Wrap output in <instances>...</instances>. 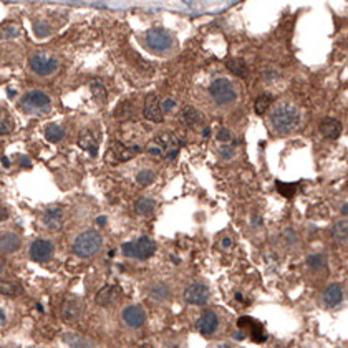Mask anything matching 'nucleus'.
<instances>
[{
    "mask_svg": "<svg viewBox=\"0 0 348 348\" xmlns=\"http://www.w3.org/2000/svg\"><path fill=\"white\" fill-rule=\"evenodd\" d=\"M269 124L275 135H290L300 124V111L295 105L282 101L275 105L269 113Z\"/></svg>",
    "mask_w": 348,
    "mask_h": 348,
    "instance_id": "obj_1",
    "label": "nucleus"
},
{
    "mask_svg": "<svg viewBox=\"0 0 348 348\" xmlns=\"http://www.w3.org/2000/svg\"><path fill=\"white\" fill-rule=\"evenodd\" d=\"M103 247V237L98 231H85L77 235L73 242V252L80 257H91L101 251Z\"/></svg>",
    "mask_w": 348,
    "mask_h": 348,
    "instance_id": "obj_2",
    "label": "nucleus"
},
{
    "mask_svg": "<svg viewBox=\"0 0 348 348\" xmlns=\"http://www.w3.org/2000/svg\"><path fill=\"white\" fill-rule=\"evenodd\" d=\"M209 93H211L212 100L219 106L232 105L235 101V98H237V91H235L234 85L224 77L212 80L211 87H209Z\"/></svg>",
    "mask_w": 348,
    "mask_h": 348,
    "instance_id": "obj_3",
    "label": "nucleus"
},
{
    "mask_svg": "<svg viewBox=\"0 0 348 348\" xmlns=\"http://www.w3.org/2000/svg\"><path fill=\"white\" fill-rule=\"evenodd\" d=\"M146 47L154 53H166L173 48L174 38L173 33L164 29H151L146 32L145 37Z\"/></svg>",
    "mask_w": 348,
    "mask_h": 348,
    "instance_id": "obj_4",
    "label": "nucleus"
},
{
    "mask_svg": "<svg viewBox=\"0 0 348 348\" xmlns=\"http://www.w3.org/2000/svg\"><path fill=\"white\" fill-rule=\"evenodd\" d=\"M50 96L43 91H30L22 98V103H20V108L29 115H40V113H45V111L50 108Z\"/></svg>",
    "mask_w": 348,
    "mask_h": 348,
    "instance_id": "obj_5",
    "label": "nucleus"
},
{
    "mask_svg": "<svg viewBox=\"0 0 348 348\" xmlns=\"http://www.w3.org/2000/svg\"><path fill=\"white\" fill-rule=\"evenodd\" d=\"M156 251V244L149 237L143 235L135 242H126L121 245V252L126 257H135L140 259V261H145V259H149Z\"/></svg>",
    "mask_w": 348,
    "mask_h": 348,
    "instance_id": "obj_6",
    "label": "nucleus"
},
{
    "mask_svg": "<svg viewBox=\"0 0 348 348\" xmlns=\"http://www.w3.org/2000/svg\"><path fill=\"white\" fill-rule=\"evenodd\" d=\"M30 68H32L37 75H42V77H47V75H52L53 71L57 70L58 61L57 58L52 55V53L47 52H37L30 57L29 61Z\"/></svg>",
    "mask_w": 348,
    "mask_h": 348,
    "instance_id": "obj_7",
    "label": "nucleus"
},
{
    "mask_svg": "<svg viewBox=\"0 0 348 348\" xmlns=\"http://www.w3.org/2000/svg\"><path fill=\"white\" fill-rule=\"evenodd\" d=\"M211 298V292L209 287L201 282L191 284L189 287L184 290V300L191 305H206Z\"/></svg>",
    "mask_w": 348,
    "mask_h": 348,
    "instance_id": "obj_8",
    "label": "nucleus"
},
{
    "mask_svg": "<svg viewBox=\"0 0 348 348\" xmlns=\"http://www.w3.org/2000/svg\"><path fill=\"white\" fill-rule=\"evenodd\" d=\"M154 145L161 149V153L166 156L168 159H174L176 154L179 153L181 143L176 136L171 135V133H163L154 140Z\"/></svg>",
    "mask_w": 348,
    "mask_h": 348,
    "instance_id": "obj_9",
    "label": "nucleus"
},
{
    "mask_svg": "<svg viewBox=\"0 0 348 348\" xmlns=\"http://www.w3.org/2000/svg\"><path fill=\"white\" fill-rule=\"evenodd\" d=\"M55 247L50 240L47 239H37L30 245V259L35 262H47L53 257Z\"/></svg>",
    "mask_w": 348,
    "mask_h": 348,
    "instance_id": "obj_10",
    "label": "nucleus"
},
{
    "mask_svg": "<svg viewBox=\"0 0 348 348\" xmlns=\"http://www.w3.org/2000/svg\"><path fill=\"white\" fill-rule=\"evenodd\" d=\"M78 146L80 148H83L85 151H88L93 158H96L98 148H100V135H98L96 129H93V128L83 129L78 136Z\"/></svg>",
    "mask_w": 348,
    "mask_h": 348,
    "instance_id": "obj_11",
    "label": "nucleus"
},
{
    "mask_svg": "<svg viewBox=\"0 0 348 348\" xmlns=\"http://www.w3.org/2000/svg\"><path fill=\"white\" fill-rule=\"evenodd\" d=\"M146 119L153 123H161L163 121V110H161V101L154 93H149L145 100V110H143Z\"/></svg>",
    "mask_w": 348,
    "mask_h": 348,
    "instance_id": "obj_12",
    "label": "nucleus"
},
{
    "mask_svg": "<svg viewBox=\"0 0 348 348\" xmlns=\"http://www.w3.org/2000/svg\"><path fill=\"white\" fill-rule=\"evenodd\" d=\"M83 312V302L82 298H77V297H71V298H65V302L61 303V319L65 322H73L77 320Z\"/></svg>",
    "mask_w": 348,
    "mask_h": 348,
    "instance_id": "obj_13",
    "label": "nucleus"
},
{
    "mask_svg": "<svg viewBox=\"0 0 348 348\" xmlns=\"http://www.w3.org/2000/svg\"><path fill=\"white\" fill-rule=\"evenodd\" d=\"M196 325H198V330L203 335H212V333H216L217 328H219V317H217L216 312L206 310L199 317Z\"/></svg>",
    "mask_w": 348,
    "mask_h": 348,
    "instance_id": "obj_14",
    "label": "nucleus"
},
{
    "mask_svg": "<svg viewBox=\"0 0 348 348\" xmlns=\"http://www.w3.org/2000/svg\"><path fill=\"white\" fill-rule=\"evenodd\" d=\"M133 156H135V149L126 148V146L119 141H113L108 148V161L113 164L124 163L128 161V159H131Z\"/></svg>",
    "mask_w": 348,
    "mask_h": 348,
    "instance_id": "obj_15",
    "label": "nucleus"
},
{
    "mask_svg": "<svg viewBox=\"0 0 348 348\" xmlns=\"http://www.w3.org/2000/svg\"><path fill=\"white\" fill-rule=\"evenodd\" d=\"M123 320L124 323L133 328L143 327L146 322V314L140 305H129L123 310Z\"/></svg>",
    "mask_w": 348,
    "mask_h": 348,
    "instance_id": "obj_16",
    "label": "nucleus"
},
{
    "mask_svg": "<svg viewBox=\"0 0 348 348\" xmlns=\"http://www.w3.org/2000/svg\"><path fill=\"white\" fill-rule=\"evenodd\" d=\"M119 295H121V290L116 287V285H105V287H101L100 292L96 293L95 300L100 307H110L118 302Z\"/></svg>",
    "mask_w": 348,
    "mask_h": 348,
    "instance_id": "obj_17",
    "label": "nucleus"
},
{
    "mask_svg": "<svg viewBox=\"0 0 348 348\" xmlns=\"http://www.w3.org/2000/svg\"><path fill=\"white\" fill-rule=\"evenodd\" d=\"M322 300L325 303V307H328V309H333V307L340 305L343 300V289L338 284H330L328 287L323 290Z\"/></svg>",
    "mask_w": 348,
    "mask_h": 348,
    "instance_id": "obj_18",
    "label": "nucleus"
},
{
    "mask_svg": "<svg viewBox=\"0 0 348 348\" xmlns=\"http://www.w3.org/2000/svg\"><path fill=\"white\" fill-rule=\"evenodd\" d=\"M43 224L52 231L61 229V226H63V209L58 206L47 209L43 214Z\"/></svg>",
    "mask_w": 348,
    "mask_h": 348,
    "instance_id": "obj_19",
    "label": "nucleus"
},
{
    "mask_svg": "<svg viewBox=\"0 0 348 348\" xmlns=\"http://www.w3.org/2000/svg\"><path fill=\"white\" fill-rule=\"evenodd\" d=\"M22 247V239L15 232H5L0 235V252L2 254H12L17 252Z\"/></svg>",
    "mask_w": 348,
    "mask_h": 348,
    "instance_id": "obj_20",
    "label": "nucleus"
},
{
    "mask_svg": "<svg viewBox=\"0 0 348 348\" xmlns=\"http://www.w3.org/2000/svg\"><path fill=\"white\" fill-rule=\"evenodd\" d=\"M320 133L327 138V140H337L342 133V124L340 121L333 118H325L322 123H320Z\"/></svg>",
    "mask_w": 348,
    "mask_h": 348,
    "instance_id": "obj_21",
    "label": "nucleus"
},
{
    "mask_svg": "<svg viewBox=\"0 0 348 348\" xmlns=\"http://www.w3.org/2000/svg\"><path fill=\"white\" fill-rule=\"evenodd\" d=\"M179 119L182 124H186V126H196V124H199L201 121H203V116H201V113L194 108V106L186 105V106H182L179 111Z\"/></svg>",
    "mask_w": 348,
    "mask_h": 348,
    "instance_id": "obj_22",
    "label": "nucleus"
},
{
    "mask_svg": "<svg viewBox=\"0 0 348 348\" xmlns=\"http://www.w3.org/2000/svg\"><path fill=\"white\" fill-rule=\"evenodd\" d=\"M63 342L71 348H93V343L87 337L78 335V333H65Z\"/></svg>",
    "mask_w": 348,
    "mask_h": 348,
    "instance_id": "obj_23",
    "label": "nucleus"
},
{
    "mask_svg": "<svg viewBox=\"0 0 348 348\" xmlns=\"http://www.w3.org/2000/svg\"><path fill=\"white\" fill-rule=\"evenodd\" d=\"M330 235L338 242H348V221H337L330 229Z\"/></svg>",
    "mask_w": 348,
    "mask_h": 348,
    "instance_id": "obj_24",
    "label": "nucleus"
},
{
    "mask_svg": "<svg viewBox=\"0 0 348 348\" xmlns=\"http://www.w3.org/2000/svg\"><path fill=\"white\" fill-rule=\"evenodd\" d=\"M15 129V121L7 110H0V136L8 135Z\"/></svg>",
    "mask_w": 348,
    "mask_h": 348,
    "instance_id": "obj_25",
    "label": "nucleus"
},
{
    "mask_svg": "<svg viewBox=\"0 0 348 348\" xmlns=\"http://www.w3.org/2000/svg\"><path fill=\"white\" fill-rule=\"evenodd\" d=\"M226 65L227 68L234 75H237V77H242V78L247 77V65H245L242 58H231V60L226 61Z\"/></svg>",
    "mask_w": 348,
    "mask_h": 348,
    "instance_id": "obj_26",
    "label": "nucleus"
},
{
    "mask_svg": "<svg viewBox=\"0 0 348 348\" xmlns=\"http://www.w3.org/2000/svg\"><path fill=\"white\" fill-rule=\"evenodd\" d=\"M90 90H91V95L93 98L98 101V103H103L106 100V96H108V91H106L105 85L100 82V80H95L91 85H90Z\"/></svg>",
    "mask_w": 348,
    "mask_h": 348,
    "instance_id": "obj_27",
    "label": "nucleus"
},
{
    "mask_svg": "<svg viewBox=\"0 0 348 348\" xmlns=\"http://www.w3.org/2000/svg\"><path fill=\"white\" fill-rule=\"evenodd\" d=\"M154 207H156L154 201L148 198H143L135 204V211L140 214V216H148V214L154 211Z\"/></svg>",
    "mask_w": 348,
    "mask_h": 348,
    "instance_id": "obj_28",
    "label": "nucleus"
},
{
    "mask_svg": "<svg viewBox=\"0 0 348 348\" xmlns=\"http://www.w3.org/2000/svg\"><path fill=\"white\" fill-rule=\"evenodd\" d=\"M272 105V96L270 95H261L254 103V110H256L257 115H265L267 110L270 108Z\"/></svg>",
    "mask_w": 348,
    "mask_h": 348,
    "instance_id": "obj_29",
    "label": "nucleus"
},
{
    "mask_svg": "<svg viewBox=\"0 0 348 348\" xmlns=\"http://www.w3.org/2000/svg\"><path fill=\"white\" fill-rule=\"evenodd\" d=\"M63 136H65V131L60 126H57V124H48L45 129V138L52 143L63 140Z\"/></svg>",
    "mask_w": 348,
    "mask_h": 348,
    "instance_id": "obj_30",
    "label": "nucleus"
},
{
    "mask_svg": "<svg viewBox=\"0 0 348 348\" xmlns=\"http://www.w3.org/2000/svg\"><path fill=\"white\" fill-rule=\"evenodd\" d=\"M275 187H277L279 194H282L284 198H292L297 191V184L295 182H284V181H277L275 182Z\"/></svg>",
    "mask_w": 348,
    "mask_h": 348,
    "instance_id": "obj_31",
    "label": "nucleus"
},
{
    "mask_svg": "<svg viewBox=\"0 0 348 348\" xmlns=\"http://www.w3.org/2000/svg\"><path fill=\"white\" fill-rule=\"evenodd\" d=\"M20 35V27L17 24H7L0 27V38H15Z\"/></svg>",
    "mask_w": 348,
    "mask_h": 348,
    "instance_id": "obj_32",
    "label": "nucleus"
},
{
    "mask_svg": "<svg viewBox=\"0 0 348 348\" xmlns=\"http://www.w3.org/2000/svg\"><path fill=\"white\" fill-rule=\"evenodd\" d=\"M154 179H156V173L151 171V169H143L136 176V181L140 182L141 186H149Z\"/></svg>",
    "mask_w": 348,
    "mask_h": 348,
    "instance_id": "obj_33",
    "label": "nucleus"
},
{
    "mask_svg": "<svg viewBox=\"0 0 348 348\" xmlns=\"http://www.w3.org/2000/svg\"><path fill=\"white\" fill-rule=\"evenodd\" d=\"M251 337H252V340L257 342V343H262V342L267 340V335H265L264 328H262V325H259L257 322L251 327Z\"/></svg>",
    "mask_w": 348,
    "mask_h": 348,
    "instance_id": "obj_34",
    "label": "nucleus"
},
{
    "mask_svg": "<svg viewBox=\"0 0 348 348\" xmlns=\"http://www.w3.org/2000/svg\"><path fill=\"white\" fill-rule=\"evenodd\" d=\"M307 264H309V267H312L314 270H319L325 265V259H323V256L315 254V256H310L309 259H307Z\"/></svg>",
    "mask_w": 348,
    "mask_h": 348,
    "instance_id": "obj_35",
    "label": "nucleus"
},
{
    "mask_svg": "<svg viewBox=\"0 0 348 348\" xmlns=\"http://www.w3.org/2000/svg\"><path fill=\"white\" fill-rule=\"evenodd\" d=\"M153 297L156 298V300H164V298H168L169 295V289L166 287V285H163V284H159V285H156V287H153Z\"/></svg>",
    "mask_w": 348,
    "mask_h": 348,
    "instance_id": "obj_36",
    "label": "nucleus"
},
{
    "mask_svg": "<svg viewBox=\"0 0 348 348\" xmlns=\"http://www.w3.org/2000/svg\"><path fill=\"white\" fill-rule=\"evenodd\" d=\"M0 292L7 293V295H17V293L22 292V289H20V285H17V284H2L0 285Z\"/></svg>",
    "mask_w": 348,
    "mask_h": 348,
    "instance_id": "obj_37",
    "label": "nucleus"
},
{
    "mask_svg": "<svg viewBox=\"0 0 348 348\" xmlns=\"http://www.w3.org/2000/svg\"><path fill=\"white\" fill-rule=\"evenodd\" d=\"M33 29L38 37H47V35H50V25H48L47 22H35Z\"/></svg>",
    "mask_w": 348,
    "mask_h": 348,
    "instance_id": "obj_38",
    "label": "nucleus"
},
{
    "mask_svg": "<svg viewBox=\"0 0 348 348\" xmlns=\"http://www.w3.org/2000/svg\"><path fill=\"white\" fill-rule=\"evenodd\" d=\"M277 78H279V71L275 68H272V66H269V68H265L264 71H262V80H265V82H274V80H277Z\"/></svg>",
    "mask_w": 348,
    "mask_h": 348,
    "instance_id": "obj_39",
    "label": "nucleus"
},
{
    "mask_svg": "<svg viewBox=\"0 0 348 348\" xmlns=\"http://www.w3.org/2000/svg\"><path fill=\"white\" fill-rule=\"evenodd\" d=\"M256 323V320L251 319V317H240L237 320V328H247V327H252Z\"/></svg>",
    "mask_w": 348,
    "mask_h": 348,
    "instance_id": "obj_40",
    "label": "nucleus"
},
{
    "mask_svg": "<svg viewBox=\"0 0 348 348\" xmlns=\"http://www.w3.org/2000/svg\"><path fill=\"white\" fill-rule=\"evenodd\" d=\"M217 141H221V143H229L231 141V131L227 128H221L219 129V133H217Z\"/></svg>",
    "mask_w": 348,
    "mask_h": 348,
    "instance_id": "obj_41",
    "label": "nucleus"
},
{
    "mask_svg": "<svg viewBox=\"0 0 348 348\" xmlns=\"http://www.w3.org/2000/svg\"><path fill=\"white\" fill-rule=\"evenodd\" d=\"M174 106H176V101L171 100V98H168V100L161 101V110L166 111V113H169V111H171Z\"/></svg>",
    "mask_w": 348,
    "mask_h": 348,
    "instance_id": "obj_42",
    "label": "nucleus"
},
{
    "mask_svg": "<svg viewBox=\"0 0 348 348\" xmlns=\"http://www.w3.org/2000/svg\"><path fill=\"white\" fill-rule=\"evenodd\" d=\"M221 156L226 159H231L232 156H234V148H229V146H226V148L221 149Z\"/></svg>",
    "mask_w": 348,
    "mask_h": 348,
    "instance_id": "obj_43",
    "label": "nucleus"
},
{
    "mask_svg": "<svg viewBox=\"0 0 348 348\" xmlns=\"http://www.w3.org/2000/svg\"><path fill=\"white\" fill-rule=\"evenodd\" d=\"M222 247H231V245H232V240H231V237H224V239H222Z\"/></svg>",
    "mask_w": 348,
    "mask_h": 348,
    "instance_id": "obj_44",
    "label": "nucleus"
},
{
    "mask_svg": "<svg viewBox=\"0 0 348 348\" xmlns=\"http://www.w3.org/2000/svg\"><path fill=\"white\" fill-rule=\"evenodd\" d=\"M7 216H8V212H7V209H5V207H2V209H0V221H3V219H7Z\"/></svg>",
    "mask_w": 348,
    "mask_h": 348,
    "instance_id": "obj_45",
    "label": "nucleus"
},
{
    "mask_svg": "<svg viewBox=\"0 0 348 348\" xmlns=\"http://www.w3.org/2000/svg\"><path fill=\"white\" fill-rule=\"evenodd\" d=\"M5 323V314H3V310L0 309V325Z\"/></svg>",
    "mask_w": 348,
    "mask_h": 348,
    "instance_id": "obj_46",
    "label": "nucleus"
},
{
    "mask_svg": "<svg viewBox=\"0 0 348 348\" xmlns=\"http://www.w3.org/2000/svg\"><path fill=\"white\" fill-rule=\"evenodd\" d=\"M20 164H22V166H29L30 161H29L27 158H22V159H20Z\"/></svg>",
    "mask_w": 348,
    "mask_h": 348,
    "instance_id": "obj_47",
    "label": "nucleus"
},
{
    "mask_svg": "<svg viewBox=\"0 0 348 348\" xmlns=\"http://www.w3.org/2000/svg\"><path fill=\"white\" fill-rule=\"evenodd\" d=\"M105 221H106V217H103V216L98 217V224H100V226H103V224H105Z\"/></svg>",
    "mask_w": 348,
    "mask_h": 348,
    "instance_id": "obj_48",
    "label": "nucleus"
},
{
    "mask_svg": "<svg viewBox=\"0 0 348 348\" xmlns=\"http://www.w3.org/2000/svg\"><path fill=\"white\" fill-rule=\"evenodd\" d=\"M217 348H232V347L231 345H226V343H222V345H219Z\"/></svg>",
    "mask_w": 348,
    "mask_h": 348,
    "instance_id": "obj_49",
    "label": "nucleus"
}]
</instances>
